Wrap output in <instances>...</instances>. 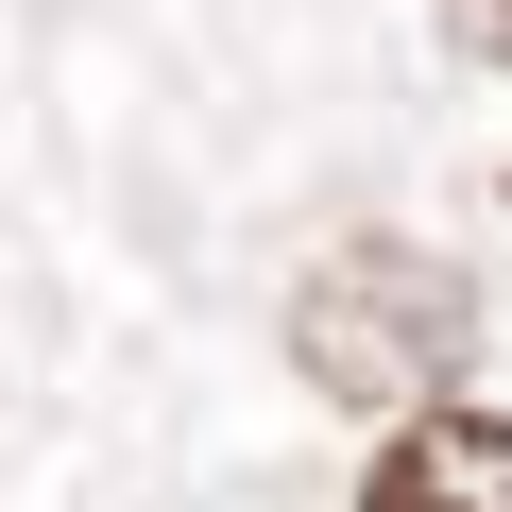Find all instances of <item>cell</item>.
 I'll list each match as a JSON object with an SVG mask.
<instances>
[{
    "instance_id": "6da1fadb",
    "label": "cell",
    "mask_w": 512,
    "mask_h": 512,
    "mask_svg": "<svg viewBox=\"0 0 512 512\" xmlns=\"http://www.w3.org/2000/svg\"><path fill=\"white\" fill-rule=\"evenodd\" d=\"M478 359V274L427 239H325L308 291H291V376L342 410H410Z\"/></svg>"
},
{
    "instance_id": "3957f363",
    "label": "cell",
    "mask_w": 512,
    "mask_h": 512,
    "mask_svg": "<svg viewBox=\"0 0 512 512\" xmlns=\"http://www.w3.org/2000/svg\"><path fill=\"white\" fill-rule=\"evenodd\" d=\"M444 35H461L478 69H512V0H444Z\"/></svg>"
},
{
    "instance_id": "7a4b0ae2",
    "label": "cell",
    "mask_w": 512,
    "mask_h": 512,
    "mask_svg": "<svg viewBox=\"0 0 512 512\" xmlns=\"http://www.w3.org/2000/svg\"><path fill=\"white\" fill-rule=\"evenodd\" d=\"M359 512H512V410H410L376 444Z\"/></svg>"
}]
</instances>
